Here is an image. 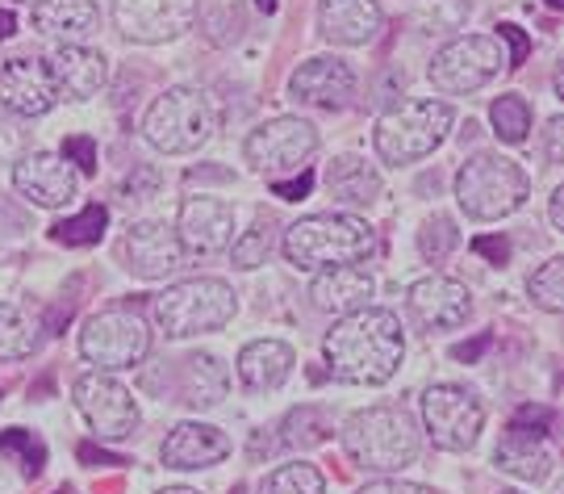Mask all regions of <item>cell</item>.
<instances>
[{
	"instance_id": "6da1fadb",
	"label": "cell",
	"mask_w": 564,
	"mask_h": 494,
	"mask_svg": "<svg viewBox=\"0 0 564 494\" xmlns=\"http://www.w3.org/2000/svg\"><path fill=\"white\" fill-rule=\"evenodd\" d=\"M330 373L347 386H384L405 356V335L398 314L364 307L343 314L323 340Z\"/></svg>"
},
{
	"instance_id": "7a4b0ae2",
	"label": "cell",
	"mask_w": 564,
	"mask_h": 494,
	"mask_svg": "<svg viewBox=\"0 0 564 494\" xmlns=\"http://www.w3.org/2000/svg\"><path fill=\"white\" fill-rule=\"evenodd\" d=\"M284 260L302 272L364 265L377 251V230L356 214H310L284 230Z\"/></svg>"
},
{
	"instance_id": "3957f363",
	"label": "cell",
	"mask_w": 564,
	"mask_h": 494,
	"mask_svg": "<svg viewBox=\"0 0 564 494\" xmlns=\"http://www.w3.org/2000/svg\"><path fill=\"white\" fill-rule=\"evenodd\" d=\"M343 449L356 465L372 474H398L419 461L423 440L405 407L381 402V407H364L343 423Z\"/></svg>"
},
{
	"instance_id": "277c9868",
	"label": "cell",
	"mask_w": 564,
	"mask_h": 494,
	"mask_svg": "<svg viewBox=\"0 0 564 494\" xmlns=\"http://www.w3.org/2000/svg\"><path fill=\"white\" fill-rule=\"evenodd\" d=\"M235 289L218 277H188L167 286L160 298H151V314L167 340H188L202 331H218L235 319Z\"/></svg>"
},
{
	"instance_id": "5b68a950",
	"label": "cell",
	"mask_w": 564,
	"mask_h": 494,
	"mask_svg": "<svg viewBox=\"0 0 564 494\" xmlns=\"http://www.w3.org/2000/svg\"><path fill=\"white\" fill-rule=\"evenodd\" d=\"M527 193H531L527 172L506 155H473L456 172V202L477 223L514 214L527 202Z\"/></svg>"
},
{
	"instance_id": "8992f818",
	"label": "cell",
	"mask_w": 564,
	"mask_h": 494,
	"mask_svg": "<svg viewBox=\"0 0 564 494\" xmlns=\"http://www.w3.org/2000/svg\"><path fill=\"white\" fill-rule=\"evenodd\" d=\"M214 126H218V114L202 88H167L147 109L142 139L163 155H188L202 143H209Z\"/></svg>"
},
{
	"instance_id": "52a82bcc",
	"label": "cell",
	"mask_w": 564,
	"mask_h": 494,
	"mask_svg": "<svg viewBox=\"0 0 564 494\" xmlns=\"http://www.w3.org/2000/svg\"><path fill=\"white\" fill-rule=\"evenodd\" d=\"M452 122H456L452 105L431 101V97L405 101L377 122V151H381L384 164H414L444 143Z\"/></svg>"
},
{
	"instance_id": "ba28073f",
	"label": "cell",
	"mask_w": 564,
	"mask_h": 494,
	"mask_svg": "<svg viewBox=\"0 0 564 494\" xmlns=\"http://www.w3.org/2000/svg\"><path fill=\"white\" fill-rule=\"evenodd\" d=\"M80 352L88 365L97 369H134L151 352V331L142 323L139 310L130 307H109L93 314L80 331Z\"/></svg>"
},
{
	"instance_id": "9c48e42d",
	"label": "cell",
	"mask_w": 564,
	"mask_h": 494,
	"mask_svg": "<svg viewBox=\"0 0 564 494\" xmlns=\"http://www.w3.org/2000/svg\"><path fill=\"white\" fill-rule=\"evenodd\" d=\"M318 151V130L305 118H272L256 126L242 143L247 164L263 176H284V172H305Z\"/></svg>"
},
{
	"instance_id": "30bf717a",
	"label": "cell",
	"mask_w": 564,
	"mask_h": 494,
	"mask_svg": "<svg viewBox=\"0 0 564 494\" xmlns=\"http://www.w3.org/2000/svg\"><path fill=\"white\" fill-rule=\"evenodd\" d=\"M423 423L440 449H447V453H468L485 428V407L473 390L440 382V386H431L423 394Z\"/></svg>"
},
{
	"instance_id": "8fae6325",
	"label": "cell",
	"mask_w": 564,
	"mask_h": 494,
	"mask_svg": "<svg viewBox=\"0 0 564 494\" xmlns=\"http://www.w3.org/2000/svg\"><path fill=\"white\" fill-rule=\"evenodd\" d=\"M506 67V51L494 34H464L431 60V84L440 93H477Z\"/></svg>"
},
{
	"instance_id": "7c38bea8",
	"label": "cell",
	"mask_w": 564,
	"mask_h": 494,
	"mask_svg": "<svg viewBox=\"0 0 564 494\" xmlns=\"http://www.w3.org/2000/svg\"><path fill=\"white\" fill-rule=\"evenodd\" d=\"M197 21V0H113V25L130 42L155 46L188 34Z\"/></svg>"
},
{
	"instance_id": "4fadbf2b",
	"label": "cell",
	"mask_w": 564,
	"mask_h": 494,
	"mask_svg": "<svg viewBox=\"0 0 564 494\" xmlns=\"http://www.w3.org/2000/svg\"><path fill=\"white\" fill-rule=\"evenodd\" d=\"M76 407L88 419V428L105 440H126L139 428V402L121 382L105 373H84L76 382Z\"/></svg>"
},
{
	"instance_id": "5bb4252c",
	"label": "cell",
	"mask_w": 564,
	"mask_h": 494,
	"mask_svg": "<svg viewBox=\"0 0 564 494\" xmlns=\"http://www.w3.org/2000/svg\"><path fill=\"white\" fill-rule=\"evenodd\" d=\"M13 189L25 202H34V206L59 210L67 202H76L80 176H76V168L67 164L59 151H25L13 164Z\"/></svg>"
},
{
	"instance_id": "9a60e30c",
	"label": "cell",
	"mask_w": 564,
	"mask_h": 494,
	"mask_svg": "<svg viewBox=\"0 0 564 494\" xmlns=\"http://www.w3.org/2000/svg\"><path fill=\"white\" fill-rule=\"evenodd\" d=\"M121 260L142 281H163V277L181 272L188 251L181 247L176 230L167 223H134L121 239Z\"/></svg>"
},
{
	"instance_id": "2e32d148",
	"label": "cell",
	"mask_w": 564,
	"mask_h": 494,
	"mask_svg": "<svg viewBox=\"0 0 564 494\" xmlns=\"http://www.w3.org/2000/svg\"><path fill=\"white\" fill-rule=\"evenodd\" d=\"M0 105L18 118H42L59 105V88L46 60H4L0 63Z\"/></svg>"
},
{
	"instance_id": "e0dca14e",
	"label": "cell",
	"mask_w": 564,
	"mask_h": 494,
	"mask_svg": "<svg viewBox=\"0 0 564 494\" xmlns=\"http://www.w3.org/2000/svg\"><path fill=\"white\" fill-rule=\"evenodd\" d=\"M176 239L188 256H214L235 244V206L223 197H188L176 214Z\"/></svg>"
},
{
	"instance_id": "ac0fdd59",
	"label": "cell",
	"mask_w": 564,
	"mask_h": 494,
	"mask_svg": "<svg viewBox=\"0 0 564 494\" xmlns=\"http://www.w3.org/2000/svg\"><path fill=\"white\" fill-rule=\"evenodd\" d=\"M289 93H293V101L314 105V109H343L356 97V72L335 55H318L293 72Z\"/></svg>"
},
{
	"instance_id": "d6986e66",
	"label": "cell",
	"mask_w": 564,
	"mask_h": 494,
	"mask_svg": "<svg viewBox=\"0 0 564 494\" xmlns=\"http://www.w3.org/2000/svg\"><path fill=\"white\" fill-rule=\"evenodd\" d=\"M405 302H410V314L431 331L460 327L464 319L473 314V293L460 281H452V277H423V281H414L410 293H405Z\"/></svg>"
},
{
	"instance_id": "ffe728a7",
	"label": "cell",
	"mask_w": 564,
	"mask_h": 494,
	"mask_svg": "<svg viewBox=\"0 0 564 494\" xmlns=\"http://www.w3.org/2000/svg\"><path fill=\"white\" fill-rule=\"evenodd\" d=\"M377 0H318V34L335 46H364L381 34Z\"/></svg>"
},
{
	"instance_id": "44dd1931",
	"label": "cell",
	"mask_w": 564,
	"mask_h": 494,
	"mask_svg": "<svg viewBox=\"0 0 564 494\" xmlns=\"http://www.w3.org/2000/svg\"><path fill=\"white\" fill-rule=\"evenodd\" d=\"M34 30L59 46H84L101 30V9H97V0H39Z\"/></svg>"
},
{
	"instance_id": "7402d4cb",
	"label": "cell",
	"mask_w": 564,
	"mask_h": 494,
	"mask_svg": "<svg viewBox=\"0 0 564 494\" xmlns=\"http://www.w3.org/2000/svg\"><path fill=\"white\" fill-rule=\"evenodd\" d=\"M51 76H55V88H59V97L67 101H88V97H97L109 80V63H105L101 51H93V46H59L51 60Z\"/></svg>"
},
{
	"instance_id": "603a6c76",
	"label": "cell",
	"mask_w": 564,
	"mask_h": 494,
	"mask_svg": "<svg viewBox=\"0 0 564 494\" xmlns=\"http://www.w3.org/2000/svg\"><path fill=\"white\" fill-rule=\"evenodd\" d=\"M230 457V436L209 423H181L163 440V465L172 470H209Z\"/></svg>"
},
{
	"instance_id": "cb8c5ba5",
	"label": "cell",
	"mask_w": 564,
	"mask_h": 494,
	"mask_svg": "<svg viewBox=\"0 0 564 494\" xmlns=\"http://www.w3.org/2000/svg\"><path fill=\"white\" fill-rule=\"evenodd\" d=\"M310 298L318 310H330V314H351V310H364L368 298H372V277L364 272L360 265H339V268H323L310 286Z\"/></svg>"
},
{
	"instance_id": "d4e9b609",
	"label": "cell",
	"mask_w": 564,
	"mask_h": 494,
	"mask_svg": "<svg viewBox=\"0 0 564 494\" xmlns=\"http://www.w3.org/2000/svg\"><path fill=\"white\" fill-rule=\"evenodd\" d=\"M226 398V369L218 356L209 352H193L176 361V402L193 407V411H209Z\"/></svg>"
},
{
	"instance_id": "484cf974",
	"label": "cell",
	"mask_w": 564,
	"mask_h": 494,
	"mask_svg": "<svg viewBox=\"0 0 564 494\" xmlns=\"http://www.w3.org/2000/svg\"><path fill=\"white\" fill-rule=\"evenodd\" d=\"M293 365H297V356L284 340H256L239 352V382L251 394H268L289 382Z\"/></svg>"
},
{
	"instance_id": "4316f807",
	"label": "cell",
	"mask_w": 564,
	"mask_h": 494,
	"mask_svg": "<svg viewBox=\"0 0 564 494\" xmlns=\"http://www.w3.org/2000/svg\"><path fill=\"white\" fill-rule=\"evenodd\" d=\"M326 189L339 206H372L381 197V176L364 164L360 155H343L326 172Z\"/></svg>"
},
{
	"instance_id": "83f0119b",
	"label": "cell",
	"mask_w": 564,
	"mask_h": 494,
	"mask_svg": "<svg viewBox=\"0 0 564 494\" xmlns=\"http://www.w3.org/2000/svg\"><path fill=\"white\" fill-rule=\"evenodd\" d=\"M494 465L506 474L523 477V482H544L552 474V457H547L544 440H519V436H502L494 449Z\"/></svg>"
},
{
	"instance_id": "f1b7e54d",
	"label": "cell",
	"mask_w": 564,
	"mask_h": 494,
	"mask_svg": "<svg viewBox=\"0 0 564 494\" xmlns=\"http://www.w3.org/2000/svg\"><path fill=\"white\" fill-rule=\"evenodd\" d=\"M42 323L30 310L13 307V302H0V361H21L39 348Z\"/></svg>"
},
{
	"instance_id": "f546056e",
	"label": "cell",
	"mask_w": 564,
	"mask_h": 494,
	"mask_svg": "<svg viewBox=\"0 0 564 494\" xmlns=\"http://www.w3.org/2000/svg\"><path fill=\"white\" fill-rule=\"evenodd\" d=\"M272 247H276V218H272L268 210H260L256 223H251V230L235 235L230 260H235V268H260L263 260L272 256Z\"/></svg>"
},
{
	"instance_id": "4dcf8cb0",
	"label": "cell",
	"mask_w": 564,
	"mask_h": 494,
	"mask_svg": "<svg viewBox=\"0 0 564 494\" xmlns=\"http://www.w3.org/2000/svg\"><path fill=\"white\" fill-rule=\"evenodd\" d=\"M473 13V0H414L410 21L423 34H456Z\"/></svg>"
},
{
	"instance_id": "1f68e13d",
	"label": "cell",
	"mask_w": 564,
	"mask_h": 494,
	"mask_svg": "<svg viewBox=\"0 0 564 494\" xmlns=\"http://www.w3.org/2000/svg\"><path fill=\"white\" fill-rule=\"evenodd\" d=\"M281 440L289 449H318L326 444V436H330V415L323 407H297V411L284 415V428H281Z\"/></svg>"
},
{
	"instance_id": "d6a6232c",
	"label": "cell",
	"mask_w": 564,
	"mask_h": 494,
	"mask_svg": "<svg viewBox=\"0 0 564 494\" xmlns=\"http://www.w3.org/2000/svg\"><path fill=\"white\" fill-rule=\"evenodd\" d=\"M489 122H494V135L502 143H527V135H531V105L519 93H506V97L489 105Z\"/></svg>"
},
{
	"instance_id": "836d02e7",
	"label": "cell",
	"mask_w": 564,
	"mask_h": 494,
	"mask_svg": "<svg viewBox=\"0 0 564 494\" xmlns=\"http://www.w3.org/2000/svg\"><path fill=\"white\" fill-rule=\"evenodd\" d=\"M105 227H109V210L93 202V206H84L76 218H63L51 235H55V244H63V247H88L101 239Z\"/></svg>"
},
{
	"instance_id": "e575fe53",
	"label": "cell",
	"mask_w": 564,
	"mask_h": 494,
	"mask_svg": "<svg viewBox=\"0 0 564 494\" xmlns=\"http://www.w3.org/2000/svg\"><path fill=\"white\" fill-rule=\"evenodd\" d=\"M323 491H326L323 474H318L314 465L297 461V465H281L276 474L263 477L260 494H323Z\"/></svg>"
},
{
	"instance_id": "d590c367",
	"label": "cell",
	"mask_w": 564,
	"mask_h": 494,
	"mask_svg": "<svg viewBox=\"0 0 564 494\" xmlns=\"http://www.w3.org/2000/svg\"><path fill=\"white\" fill-rule=\"evenodd\" d=\"M456 244H460V230H456V223L447 214H431L423 223V230H419V251H423L431 265H444L447 256L456 251Z\"/></svg>"
},
{
	"instance_id": "8d00e7d4",
	"label": "cell",
	"mask_w": 564,
	"mask_h": 494,
	"mask_svg": "<svg viewBox=\"0 0 564 494\" xmlns=\"http://www.w3.org/2000/svg\"><path fill=\"white\" fill-rule=\"evenodd\" d=\"M531 302L547 314L564 310V260H547L531 272Z\"/></svg>"
},
{
	"instance_id": "74e56055",
	"label": "cell",
	"mask_w": 564,
	"mask_h": 494,
	"mask_svg": "<svg viewBox=\"0 0 564 494\" xmlns=\"http://www.w3.org/2000/svg\"><path fill=\"white\" fill-rule=\"evenodd\" d=\"M0 453H18V465L25 477H39L46 465V444L30 432H0Z\"/></svg>"
},
{
	"instance_id": "f35d334b",
	"label": "cell",
	"mask_w": 564,
	"mask_h": 494,
	"mask_svg": "<svg viewBox=\"0 0 564 494\" xmlns=\"http://www.w3.org/2000/svg\"><path fill=\"white\" fill-rule=\"evenodd\" d=\"M552 428V411L547 407H523V411L510 419L506 436H519V440H544Z\"/></svg>"
},
{
	"instance_id": "ab89813d",
	"label": "cell",
	"mask_w": 564,
	"mask_h": 494,
	"mask_svg": "<svg viewBox=\"0 0 564 494\" xmlns=\"http://www.w3.org/2000/svg\"><path fill=\"white\" fill-rule=\"evenodd\" d=\"M67 164H76L84 176H93L97 172V143L88 139V135H72V139H63V151H59Z\"/></svg>"
},
{
	"instance_id": "60d3db41",
	"label": "cell",
	"mask_w": 564,
	"mask_h": 494,
	"mask_svg": "<svg viewBox=\"0 0 564 494\" xmlns=\"http://www.w3.org/2000/svg\"><path fill=\"white\" fill-rule=\"evenodd\" d=\"M25 147V135H21V126L13 118H0V164H18L21 151Z\"/></svg>"
},
{
	"instance_id": "b9f144b4",
	"label": "cell",
	"mask_w": 564,
	"mask_h": 494,
	"mask_svg": "<svg viewBox=\"0 0 564 494\" xmlns=\"http://www.w3.org/2000/svg\"><path fill=\"white\" fill-rule=\"evenodd\" d=\"M494 39L510 46V55H506V67H519V63L527 60V51H531V39H527L519 25H498V34H494Z\"/></svg>"
},
{
	"instance_id": "7bdbcfd3",
	"label": "cell",
	"mask_w": 564,
	"mask_h": 494,
	"mask_svg": "<svg viewBox=\"0 0 564 494\" xmlns=\"http://www.w3.org/2000/svg\"><path fill=\"white\" fill-rule=\"evenodd\" d=\"M310 189H314V172H310V168H305L297 181H272V193L284 197V202H305Z\"/></svg>"
},
{
	"instance_id": "ee69618b",
	"label": "cell",
	"mask_w": 564,
	"mask_h": 494,
	"mask_svg": "<svg viewBox=\"0 0 564 494\" xmlns=\"http://www.w3.org/2000/svg\"><path fill=\"white\" fill-rule=\"evenodd\" d=\"M473 251H477V256H485L489 265H506V260H510V244H506L502 235H498V239H494V235L473 239Z\"/></svg>"
},
{
	"instance_id": "f6af8a7d",
	"label": "cell",
	"mask_w": 564,
	"mask_h": 494,
	"mask_svg": "<svg viewBox=\"0 0 564 494\" xmlns=\"http://www.w3.org/2000/svg\"><path fill=\"white\" fill-rule=\"evenodd\" d=\"M155 189H160V176H155L151 168H139V176H134V181H126V193H130V202H147Z\"/></svg>"
},
{
	"instance_id": "bcb514c9",
	"label": "cell",
	"mask_w": 564,
	"mask_h": 494,
	"mask_svg": "<svg viewBox=\"0 0 564 494\" xmlns=\"http://www.w3.org/2000/svg\"><path fill=\"white\" fill-rule=\"evenodd\" d=\"M360 494H435V491H431V486H419V482H398V477H389V482L364 486Z\"/></svg>"
},
{
	"instance_id": "7dc6e473",
	"label": "cell",
	"mask_w": 564,
	"mask_h": 494,
	"mask_svg": "<svg viewBox=\"0 0 564 494\" xmlns=\"http://www.w3.org/2000/svg\"><path fill=\"white\" fill-rule=\"evenodd\" d=\"M489 344H494V335H489V331H481L477 340H468V344H456V348H452V356H456V361H464V365H473V361H477V356H481Z\"/></svg>"
},
{
	"instance_id": "c3c4849f",
	"label": "cell",
	"mask_w": 564,
	"mask_h": 494,
	"mask_svg": "<svg viewBox=\"0 0 564 494\" xmlns=\"http://www.w3.org/2000/svg\"><path fill=\"white\" fill-rule=\"evenodd\" d=\"M561 135H564V118H552L547 122V164H561Z\"/></svg>"
},
{
	"instance_id": "681fc988",
	"label": "cell",
	"mask_w": 564,
	"mask_h": 494,
	"mask_svg": "<svg viewBox=\"0 0 564 494\" xmlns=\"http://www.w3.org/2000/svg\"><path fill=\"white\" fill-rule=\"evenodd\" d=\"M80 457L88 465H126L121 457H109V453H101V449H93V444H80Z\"/></svg>"
},
{
	"instance_id": "f907efd6",
	"label": "cell",
	"mask_w": 564,
	"mask_h": 494,
	"mask_svg": "<svg viewBox=\"0 0 564 494\" xmlns=\"http://www.w3.org/2000/svg\"><path fill=\"white\" fill-rule=\"evenodd\" d=\"M547 218H552V227L564 230V189L552 193V202H547Z\"/></svg>"
},
{
	"instance_id": "816d5d0a",
	"label": "cell",
	"mask_w": 564,
	"mask_h": 494,
	"mask_svg": "<svg viewBox=\"0 0 564 494\" xmlns=\"http://www.w3.org/2000/svg\"><path fill=\"white\" fill-rule=\"evenodd\" d=\"M13 34H18V18H13L9 9H0V42L13 39Z\"/></svg>"
},
{
	"instance_id": "f5cc1de1",
	"label": "cell",
	"mask_w": 564,
	"mask_h": 494,
	"mask_svg": "<svg viewBox=\"0 0 564 494\" xmlns=\"http://www.w3.org/2000/svg\"><path fill=\"white\" fill-rule=\"evenodd\" d=\"M160 494H202V491H193V486H172V491H160Z\"/></svg>"
},
{
	"instance_id": "db71d44e",
	"label": "cell",
	"mask_w": 564,
	"mask_h": 494,
	"mask_svg": "<svg viewBox=\"0 0 564 494\" xmlns=\"http://www.w3.org/2000/svg\"><path fill=\"white\" fill-rule=\"evenodd\" d=\"M256 4H260L263 13H272V9H276V0H256Z\"/></svg>"
},
{
	"instance_id": "11a10c76",
	"label": "cell",
	"mask_w": 564,
	"mask_h": 494,
	"mask_svg": "<svg viewBox=\"0 0 564 494\" xmlns=\"http://www.w3.org/2000/svg\"><path fill=\"white\" fill-rule=\"evenodd\" d=\"M547 4H552V9H561V4H564V0H547Z\"/></svg>"
},
{
	"instance_id": "9f6ffc18",
	"label": "cell",
	"mask_w": 564,
	"mask_h": 494,
	"mask_svg": "<svg viewBox=\"0 0 564 494\" xmlns=\"http://www.w3.org/2000/svg\"><path fill=\"white\" fill-rule=\"evenodd\" d=\"M21 4H39V0H21Z\"/></svg>"
},
{
	"instance_id": "6f0895ef",
	"label": "cell",
	"mask_w": 564,
	"mask_h": 494,
	"mask_svg": "<svg viewBox=\"0 0 564 494\" xmlns=\"http://www.w3.org/2000/svg\"><path fill=\"white\" fill-rule=\"evenodd\" d=\"M235 494H247V491H242V486H235Z\"/></svg>"
},
{
	"instance_id": "680465c9",
	"label": "cell",
	"mask_w": 564,
	"mask_h": 494,
	"mask_svg": "<svg viewBox=\"0 0 564 494\" xmlns=\"http://www.w3.org/2000/svg\"><path fill=\"white\" fill-rule=\"evenodd\" d=\"M498 494H519V491H498Z\"/></svg>"
}]
</instances>
